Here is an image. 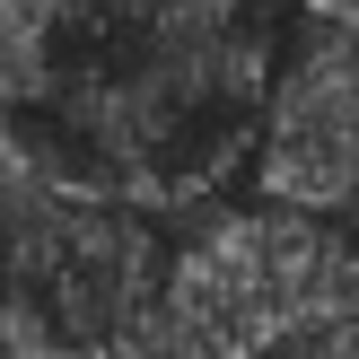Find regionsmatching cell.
Returning <instances> with one entry per match:
<instances>
[{
    "label": "cell",
    "mask_w": 359,
    "mask_h": 359,
    "mask_svg": "<svg viewBox=\"0 0 359 359\" xmlns=\"http://www.w3.org/2000/svg\"><path fill=\"white\" fill-rule=\"evenodd\" d=\"M158 298L184 307L237 359L263 333L359 316V263H351L342 219H316V210H290V202H255V210H219L193 245H175Z\"/></svg>",
    "instance_id": "cell-1"
},
{
    "label": "cell",
    "mask_w": 359,
    "mask_h": 359,
    "mask_svg": "<svg viewBox=\"0 0 359 359\" xmlns=\"http://www.w3.org/2000/svg\"><path fill=\"white\" fill-rule=\"evenodd\" d=\"M245 158L263 175V202L359 219V27L307 18V35L272 53Z\"/></svg>",
    "instance_id": "cell-2"
},
{
    "label": "cell",
    "mask_w": 359,
    "mask_h": 359,
    "mask_svg": "<svg viewBox=\"0 0 359 359\" xmlns=\"http://www.w3.org/2000/svg\"><path fill=\"white\" fill-rule=\"evenodd\" d=\"M97 359H228L219 342H210L202 325H193L184 307H167V298H149V307L123 316V333L105 342Z\"/></svg>",
    "instance_id": "cell-3"
},
{
    "label": "cell",
    "mask_w": 359,
    "mask_h": 359,
    "mask_svg": "<svg viewBox=\"0 0 359 359\" xmlns=\"http://www.w3.org/2000/svg\"><path fill=\"white\" fill-rule=\"evenodd\" d=\"M237 359H359V316H325V325H290V333H263Z\"/></svg>",
    "instance_id": "cell-4"
},
{
    "label": "cell",
    "mask_w": 359,
    "mask_h": 359,
    "mask_svg": "<svg viewBox=\"0 0 359 359\" xmlns=\"http://www.w3.org/2000/svg\"><path fill=\"white\" fill-rule=\"evenodd\" d=\"M307 18H342V27H359V0H298Z\"/></svg>",
    "instance_id": "cell-5"
},
{
    "label": "cell",
    "mask_w": 359,
    "mask_h": 359,
    "mask_svg": "<svg viewBox=\"0 0 359 359\" xmlns=\"http://www.w3.org/2000/svg\"><path fill=\"white\" fill-rule=\"evenodd\" d=\"M351 263H359V237H351Z\"/></svg>",
    "instance_id": "cell-6"
}]
</instances>
